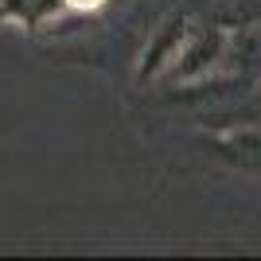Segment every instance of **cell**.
Listing matches in <instances>:
<instances>
[{
	"label": "cell",
	"mask_w": 261,
	"mask_h": 261,
	"mask_svg": "<svg viewBox=\"0 0 261 261\" xmlns=\"http://www.w3.org/2000/svg\"><path fill=\"white\" fill-rule=\"evenodd\" d=\"M226 43H230V35L222 32V28H203V32L187 35L184 51H179V59H175V66H172V78L195 82V78L211 74V70L226 59Z\"/></svg>",
	"instance_id": "6da1fadb"
},
{
	"label": "cell",
	"mask_w": 261,
	"mask_h": 261,
	"mask_svg": "<svg viewBox=\"0 0 261 261\" xmlns=\"http://www.w3.org/2000/svg\"><path fill=\"white\" fill-rule=\"evenodd\" d=\"M187 35H191V32H187V20H184V16H172V20H168L160 32L152 35V43L144 47V59H141L137 78H141V82H148V78L168 74V70L175 66V59H179V51H184Z\"/></svg>",
	"instance_id": "7a4b0ae2"
},
{
	"label": "cell",
	"mask_w": 261,
	"mask_h": 261,
	"mask_svg": "<svg viewBox=\"0 0 261 261\" xmlns=\"http://www.w3.org/2000/svg\"><path fill=\"white\" fill-rule=\"evenodd\" d=\"M226 59H234L238 70H261V23L257 28H242L238 35H230Z\"/></svg>",
	"instance_id": "3957f363"
},
{
	"label": "cell",
	"mask_w": 261,
	"mask_h": 261,
	"mask_svg": "<svg viewBox=\"0 0 261 261\" xmlns=\"http://www.w3.org/2000/svg\"><path fill=\"white\" fill-rule=\"evenodd\" d=\"M66 4H74V8H94V4H101V0H66Z\"/></svg>",
	"instance_id": "277c9868"
}]
</instances>
